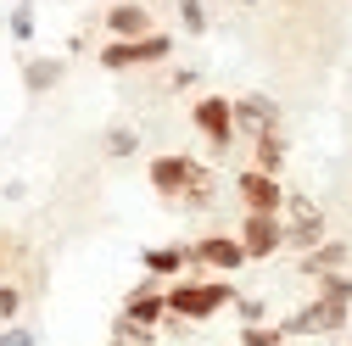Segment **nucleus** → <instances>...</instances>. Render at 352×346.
Instances as JSON below:
<instances>
[{
    "instance_id": "2eb2a0df",
    "label": "nucleus",
    "mask_w": 352,
    "mask_h": 346,
    "mask_svg": "<svg viewBox=\"0 0 352 346\" xmlns=\"http://www.w3.org/2000/svg\"><path fill=\"white\" fill-rule=\"evenodd\" d=\"M280 162H285V140L274 128H263L257 135V173H280Z\"/></svg>"
},
{
    "instance_id": "412c9836",
    "label": "nucleus",
    "mask_w": 352,
    "mask_h": 346,
    "mask_svg": "<svg viewBox=\"0 0 352 346\" xmlns=\"http://www.w3.org/2000/svg\"><path fill=\"white\" fill-rule=\"evenodd\" d=\"M12 39H34V17L28 12H12Z\"/></svg>"
},
{
    "instance_id": "9b49d317",
    "label": "nucleus",
    "mask_w": 352,
    "mask_h": 346,
    "mask_svg": "<svg viewBox=\"0 0 352 346\" xmlns=\"http://www.w3.org/2000/svg\"><path fill=\"white\" fill-rule=\"evenodd\" d=\"M107 28H112L118 39H146V34H157V28H151V12H146V6H135V0L112 6V12H107Z\"/></svg>"
},
{
    "instance_id": "ddd939ff",
    "label": "nucleus",
    "mask_w": 352,
    "mask_h": 346,
    "mask_svg": "<svg viewBox=\"0 0 352 346\" xmlns=\"http://www.w3.org/2000/svg\"><path fill=\"white\" fill-rule=\"evenodd\" d=\"M62 73H67V62H62V56H39V62H28V67H23V84H28L34 95H45V90H56V84H62Z\"/></svg>"
},
{
    "instance_id": "6e6552de",
    "label": "nucleus",
    "mask_w": 352,
    "mask_h": 346,
    "mask_svg": "<svg viewBox=\"0 0 352 346\" xmlns=\"http://www.w3.org/2000/svg\"><path fill=\"white\" fill-rule=\"evenodd\" d=\"M196 128L212 140V151H230V140H235L230 101H224V95H207V101H196Z\"/></svg>"
},
{
    "instance_id": "f8f14e48",
    "label": "nucleus",
    "mask_w": 352,
    "mask_h": 346,
    "mask_svg": "<svg viewBox=\"0 0 352 346\" xmlns=\"http://www.w3.org/2000/svg\"><path fill=\"white\" fill-rule=\"evenodd\" d=\"M230 117L263 135V128H274V123H280V106H274L269 95H241V101H230Z\"/></svg>"
},
{
    "instance_id": "39448f33",
    "label": "nucleus",
    "mask_w": 352,
    "mask_h": 346,
    "mask_svg": "<svg viewBox=\"0 0 352 346\" xmlns=\"http://www.w3.org/2000/svg\"><path fill=\"white\" fill-rule=\"evenodd\" d=\"M196 185H201L196 157H157L151 162V190L157 196H190Z\"/></svg>"
},
{
    "instance_id": "f257e3e1",
    "label": "nucleus",
    "mask_w": 352,
    "mask_h": 346,
    "mask_svg": "<svg viewBox=\"0 0 352 346\" xmlns=\"http://www.w3.org/2000/svg\"><path fill=\"white\" fill-rule=\"evenodd\" d=\"M230 301H235L230 285H190V279H179L173 290H162L168 319H179V324H201V319H212L218 308H230Z\"/></svg>"
},
{
    "instance_id": "423d86ee",
    "label": "nucleus",
    "mask_w": 352,
    "mask_h": 346,
    "mask_svg": "<svg viewBox=\"0 0 352 346\" xmlns=\"http://www.w3.org/2000/svg\"><path fill=\"white\" fill-rule=\"evenodd\" d=\"M241 251H246V263H263V257H274L280 246V212H246V224H241Z\"/></svg>"
},
{
    "instance_id": "a211bd4d",
    "label": "nucleus",
    "mask_w": 352,
    "mask_h": 346,
    "mask_svg": "<svg viewBox=\"0 0 352 346\" xmlns=\"http://www.w3.org/2000/svg\"><path fill=\"white\" fill-rule=\"evenodd\" d=\"M179 23H185V34H207V12H201V0H179Z\"/></svg>"
},
{
    "instance_id": "aec40b11",
    "label": "nucleus",
    "mask_w": 352,
    "mask_h": 346,
    "mask_svg": "<svg viewBox=\"0 0 352 346\" xmlns=\"http://www.w3.org/2000/svg\"><path fill=\"white\" fill-rule=\"evenodd\" d=\"M235 308H241L246 324H263V301H257V296H235Z\"/></svg>"
},
{
    "instance_id": "0eeeda50",
    "label": "nucleus",
    "mask_w": 352,
    "mask_h": 346,
    "mask_svg": "<svg viewBox=\"0 0 352 346\" xmlns=\"http://www.w3.org/2000/svg\"><path fill=\"white\" fill-rule=\"evenodd\" d=\"M235 196L246 201V212H280V201H285L280 179H274V173H257V168H246L235 179Z\"/></svg>"
},
{
    "instance_id": "f03ea898",
    "label": "nucleus",
    "mask_w": 352,
    "mask_h": 346,
    "mask_svg": "<svg viewBox=\"0 0 352 346\" xmlns=\"http://www.w3.org/2000/svg\"><path fill=\"white\" fill-rule=\"evenodd\" d=\"M280 246H302V251H314L319 246V235H324V212L307 201V196H285L280 201Z\"/></svg>"
},
{
    "instance_id": "dca6fc26",
    "label": "nucleus",
    "mask_w": 352,
    "mask_h": 346,
    "mask_svg": "<svg viewBox=\"0 0 352 346\" xmlns=\"http://www.w3.org/2000/svg\"><path fill=\"white\" fill-rule=\"evenodd\" d=\"M341 263H346V246H319V251H314V257H307V263H302V268H307V274H314V279H319V274H336Z\"/></svg>"
},
{
    "instance_id": "7ed1b4c3",
    "label": "nucleus",
    "mask_w": 352,
    "mask_h": 346,
    "mask_svg": "<svg viewBox=\"0 0 352 346\" xmlns=\"http://www.w3.org/2000/svg\"><path fill=\"white\" fill-rule=\"evenodd\" d=\"M346 313H352L346 301L319 296V301H307L296 319H285V324H280V335H330V330H341V324H346Z\"/></svg>"
},
{
    "instance_id": "1a4fd4ad",
    "label": "nucleus",
    "mask_w": 352,
    "mask_h": 346,
    "mask_svg": "<svg viewBox=\"0 0 352 346\" xmlns=\"http://www.w3.org/2000/svg\"><path fill=\"white\" fill-rule=\"evenodd\" d=\"M190 263H207V268H241L246 263V251H241V240H230V235H207L201 246H190Z\"/></svg>"
},
{
    "instance_id": "4468645a",
    "label": "nucleus",
    "mask_w": 352,
    "mask_h": 346,
    "mask_svg": "<svg viewBox=\"0 0 352 346\" xmlns=\"http://www.w3.org/2000/svg\"><path fill=\"white\" fill-rule=\"evenodd\" d=\"M185 263H190L185 246H151L146 251V274H185Z\"/></svg>"
},
{
    "instance_id": "4be33fe9",
    "label": "nucleus",
    "mask_w": 352,
    "mask_h": 346,
    "mask_svg": "<svg viewBox=\"0 0 352 346\" xmlns=\"http://www.w3.org/2000/svg\"><path fill=\"white\" fill-rule=\"evenodd\" d=\"M0 346H34V335H28V330H6V335H0Z\"/></svg>"
},
{
    "instance_id": "9d476101",
    "label": "nucleus",
    "mask_w": 352,
    "mask_h": 346,
    "mask_svg": "<svg viewBox=\"0 0 352 346\" xmlns=\"http://www.w3.org/2000/svg\"><path fill=\"white\" fill-rule=\"evenodd\" d=\"M123 319H129V324H140V330H151L157 319H168V308H162V290H151V285L129 290V296H123Z\"/></svg>"
},
{
    "instance_id": "20e7f679",
    "label": "nucleus",
    "mask_w": 352,
    "mask_h": 346,
    "mask_svg": "<svg viewBox=\"0 0 352 346\" xmlns=\"http://www.w3.org/2000/svg\"><path fill=\"white\" fill-rule=\"evenodd\" d=\"M173 45H168V34H146V39H118V45L101 51V67L123 73V67H140V62H162Z\"/></svg>"
},
{
    "instance_id": "f3484780",
    "label": "nucleus",
    "mask_w": 352,
    "mask_h": 346,
    "mask_svg": "<svg viewBox=\"0 0 352 346\" xmlns=\"http://www.w3.org/2000/svg\"><path fill=\"white\" fill-rule=\"evenodd\" d=\"M319 296L346 301V308H352V279H341V274H319Z\"/></svg>"
},
{
    "instance_id": "6ab92c4d",
    "label": "nucleus",
    "mask_w": 352,
    "mask_h": 346,
    "mask_svg": "<svg viewBox=\"0 0 352 346\" xmlns=\"http://www.w3.org/2000/svg\"><path fill=\"white\" fill-rule=\"evenodd\" d=\"M17 308H23V290L17 285H0V319H17Z\"/></svg>"
},
{
    "instance_id": "5701e85b",
    "label": "nucleus",
    "mask_w": 352,
    "mask_h": 346,
    "mask_svg": "<svg viewBox=\"0 0 352 346\" xmlns=\"http://www.w3.org/2000/svg\"><path fill=\"white\" fill-rule=\"evenodd\" d=\"M107 146H112V151H118V157H123V151H135V135H123V128H118V135H112V140H107Z\"/></svg>"
}]
</instances>
